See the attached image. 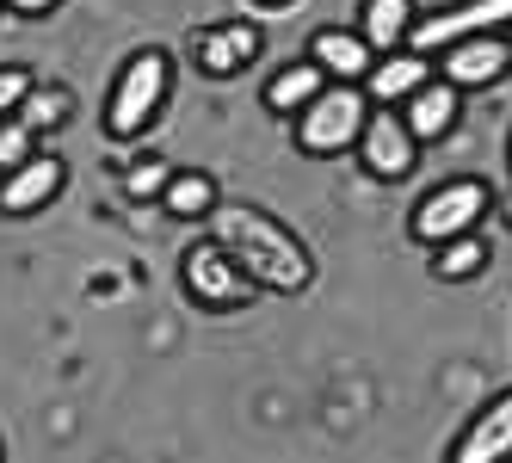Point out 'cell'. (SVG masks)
Segmentation results:
<instances>
[{"instance_id":"cell-1","label":"cell","mask_w":512,"mask_h":463,"mask_svg":"<svg viewBox=\"0 0 512 463\" xmlns=\"http://www.w3.org/2000/svg\"><path fill=\"white\" fill-rule=\"evenodd\" d=\"M204 223H210V241H223L235 254V266L260 284V291L303 297L315 284V254L303 247V235L290 229L284 217H272V210L241 204V198H216V210Z\"/></svg>"},{"instance_id":"cell-2","label":"cell","mask_w":512,"mask_h":463,"mask_svg":"<svg viewBox=\"0 0 512 463\" xmlns=\"http://www.w3.org/2000/svg\"><path fill=\"white\" fill-rule=\"evenodd\" d=\"M173 99V56L167 50H136L118 81H112V99H105V136L112 142H136L149 130Z\"/></svg>"},{"instance_id":"cell-3","label":"cell","mask_w":512,"mask_h":463,"mask_svg":"<svg viewBox=\"0 0 512 463\" xmlns=\"http://www.w3.org/2000/svg\"><path fill=\"white\" fill-rule=\"evenodd\" d=\"M364 118H371V105H364L358 81H334V87H321L303 112H297V149L303 155H346L358 149V136H364Z\"/></svg>"},{"instance_id":"cell-4","label":"cell","mask_w":512,"mask_h":463,"mask_svg":"<svg viewBox=\"0 0 512 463\" xmlns=\"http://www.w3.org/2000/svg\"><path fill=\"white\" fill-rule=\"evenodd\" d=\"M179 284H186V297L198 309H241V303H253V291H260V284L235 266V254L223 241L186 247V254H179Z\"/></svg>"},{"instance_id":"cell-5","label":"cell","mask_w":512,"mask_h":463,"mask_svg":"<svg viewBox=\"0 0 512 463\" xmlns=\"http://www.w3.org/2000/svg\"><path fill=\"white\" fill-rule=\"evenodd\" d=\"M488 210H494V192L482 180H445L438 192L420 198V210L408 217V235L420 247H438V241H451V235H469Z\"/></svg>"},{"instance_id":"cell-6","label":"cell","mask_w":512,"mask_h":463,"mask_svg":"<svg viewBox=\"0 0 512 463\" xmlns=\"http://www.w3.org/2000/svg\"><path fill=\"white\" fill-rule=\"evenodd\" d=\"M506 25H512V0H457V7L432 13V19H414L408 50L438 56V50H451V44H463V38H482V31H506Z\"/></svg>"},{"instance_id":"cell-7","label":"cell","mask_w":512,"mask_h":463,"mask_svg":"<svg viewBox=\"0 0 512 463\" xmlns=\"http://www.w3.org/2000/svg\"><path fill=\"white\" fill-rule=\"evenodd\" d=\"M358 161H364V173H377V180H408L420 167V136L408 130V118H401L395 105H377V112L364 118Z\"/></svg>"},{"instance_id":"cell-8","label":"cell","mask_w":512,"mask_h":463,"mask_svg":"<svg viewBox=\"0 0 512 463\" xmlns=\"http://www.w3.org/2000/svg\"><path fill=\"white\" fill-rule=\"evenodd\" d=\"M266 50V31L253 19H216L210 31H198V68L210 81H235L241 68H253Z\"/></svg>"},{"instance_id":"cell-9","label":"cell","mask_w":512,"mask_h":463,"mask_svg":"<svg viewBox=\"0 0 512 463\" xmlns=\"http://www.w3.org/2000/svg\"><path fill=\"white\" fill-rule=\"evenodd\" d=\"M68 186V161L56 155H31L25 167L0 173V217H38V210H50Z\"/></svg>"},{"instance_id":"cell-10","label":"cell","mask_w":512,"mask_h":463,"mask_svg":"<svg viewBox=\"0 0 512 463\" xmlns=\"http://www.w3.org/2000/svg\"><path fill=\"white\" fill-rule=\"evenodd\" d=\"M512 68V50H506V31H482V38H463L451 50H438V75L451 87L475 93V87H494Z\"/></svg>"},{"instance_id":"cell-11","label":"cell","mask_w":512,"mask_h":463,"mask_svg":"<svg viewBox=\"0 0 512 463\" xmlns=\"http://www.w3.org/2000/svg\"><path fill=\"white\" fill-rule=\"evenodd\" d=\"M451 457L457 463H506L512 457V389H500V396L463 426Z\"/></svg>"},{"instance_id":"cell-12","label":"cell","mask_w":512,"mask_h":463,"mask_svg":"<svg viewBox=\"0 0 512 463\" xmlns=\"http://www.w3.org/2000/svg\"><path fill=\"white\" fill-rule=\"evenodd\" d=\"M401 118H408V130L420 142H445L457 130V118H463V87H451L445 75H432L420 93L401 99Z\"/></svg>"},{"instance_id":"cell-13","label":"cell","mask_w":512,"mask_h":463,"mask_svg":"<svg viewBox=\"0 0 512 463\" xmlns=\"http://www.w3.org/2000/svg\"><path fill=\"white\" fill-rule=\"evenodd\" d=\"M309 56L327 68V81H364L377 62V50L364 44V31H346V25H321L309 38Z\"/></svg>"},{"instance_id":"cell-14","label":"cell","mask_w":512,"mask_h":463,"mask_svg":"<svg viewBox=\"0 0 512 463\" xmlns=\"http://www.w3.org/2000/svg\"><path fill=\"white\" fill-rule=\"evenodd\" d=\"M426 81H432V62H426L420 50H408V44L389 50V56H377V62H371V75H364V87H371L377 105H401L408 93H420Z\"/></svg>"},{"instance_id":"cell-15","label":"cell","mask_w":512,"mask_h":463,"mask_svg":"<svg viewBox=\"0 0 512 463\" xmlns=\"http://www.w3.org/2000/svg\"><path fill=\"white\" fill-rule=\"evenodd\" d=\"M327 87V68L315 62V56H303V62H284L278 75L266 81V112H278V118H297L303 105L315 99Z\"/></svg>"},{"instance_id":"cell-16","label":"cell","mask_w":512,"mask_h":463,"mask_svg":"<svg viewBox=\"0 0 512 463\" xmlns=\"http://www.w3.org/2000/svg\"><path fill=\"white\" fill-rule=\"evenodd\" d=\"M414 19H420L414 0H364V7H358V31H364V44H371L377 56H389V50L408 44Z\"/></svg>"},{"instance_id":"cell-17","label":"cell","mask_w":512,"mask_h":463,"mask_svg":"<svg viewBox=\"0 0 512 463\" xmlns=\"http://www.w3.org/2000/svg\"><path fill=\"white\" fill-rule=\"evenodd\" d=\"M216 198H223V192H216V180H210L204 167H173V180L161 192V210H167L173 223H204L210 210H216Z\"/></svg>"},{"instance_id":"cell-18","label":"cell","mask_w":512,"mask_h":463,"mask_svg":"<svg viewBox=\"0 0 512 463\" xmlns=\"http://www.w3.org/2000/svg\"><path fill=\"white\" fill-rule=\"evenodd\" d=\"M482 266H488V247H482V235H475V229L432 247V278L438 284H463V278H475Z\"/></svg>"},{"instance_id":"cell-19","label":"cell","mask_w":512,"mask_h":463,"mask_svg":"<svg viewBox=\"0 0 512 463\" xmlns=\"http://www.w3.org/2000/svg\"><path fill=\"white\" fill-rule=\"evenodd\" d=\"M19 118L44 136V130H56V124L75 118V93H68V87H44V81H38V87L19 99Z\"/></svg>"},{"instance_id":"cell-20","label":"cell","mask_w":512,"mask_h":463,"mask_svg":"<svg viewBox=\"0 0 512 463\" xmlns=\"http://www.w3.org/2000/svg\"><path fill=\"white\" fill-rule=\"evenodd\" d=\"M31 155H38V130H31L19 112H13V118H0V173L25 167Z\"/></svg>"},{"instance_id":"cell-21","label":"cell","mask_w":512,"mask_h":463,"mask_svg":"<svg viewBox=\"0 0 512 463\" xmlns=\"http://www.w3.org/2000/svg\"><path fill=\"white\" fill-rule=\"evenodd\" d=\"M167 180H173V167L149 155V161H136V167L124 173V198H142V204H149V198H155V204H161V192H167Z\"/></svg>"},{"instance_id":"cell-22","label":"cell","mask_w":512,"mask_h":463,"mask_svg":"<svg viewBox=\"0 0 512 463\" xmlns=\"http://www.w3.org/2000/svg\"><path fill=\"white\" fill-rule=\"evenodd\" d=\"M38 87V75L31 68H0V118H13L19 112V99Z\"/></svg>"},{"instance_id":"cell-23","label":"cell","mask_w":512,"mask_h":463,"mask_svg":"<svg viewBox=\"0 0 512 463\" xmlns=\"http://www.w3.org/2000/svg\"><path fill=\"white\" fill-rule=\"evenodd\" d=\"M56 7H62V0H7V13H19V19H44Z\"/></svg>"},{"instance_id":"cell-24","label":"cell","mask_w":512,"mask_h":463,"mask_svg":"<svg viewBox=\"0 0 512 463\" xmlns=\"http://www.w3.org/2000/svg\"><path fill=\"white\" fill-rule=\"evenodd\" d=\"M290 7H303V0H247V13H260V19H278Z\"/></svg>"},{"instance_id":"cell-25","label":"cell","mask_w":512,"mask_h":463,"mask_svg":"<svg viewBox=\"0 0 512 463\" xmlns=\"http://www.w3.org/2000/svg\"><path fill=\"white\" fill-rule=\"evenodd\" d=\"M506 229H512V198H506Z\"/></svg>"},{"instance_id":"cell-26","label":"cell","mask_w":512,"mask_h":463,"mask_svg":"<svg viewBox=\"0 0 512 463\" xmlns=\"http://www.w3.org/2000/svg\"><path fill=\"white\" fill-rule=\"evenodd\" d=\"M506 50H512V25H506Z\"/></svg>"},{"instance_id":"cell-27","label":"cell","mask_w":512,"mask_h":463,"mask_svg":"<svg viewBox=\"0 0 512 463\" xmlns=\"http://www.w3.org/2000/svg\"><path fill=\"white\" fill-rule=\"evenodd\" d=\"M0 7H7V0H0Z\"/></svg>"},{"instance_id":"cell-28","label":"cell","mask_w":512,"mask_h":463,"mask_svg":"<svg viewBox=\"0 0 512 463\" xmlns=\"http://www.w3.org/2000/svg\"><path fill=\"white\" fill-rule=\"evenodd\" d=\"M506 155H512V149H506Z\"/></svg>"}]
</instances>
